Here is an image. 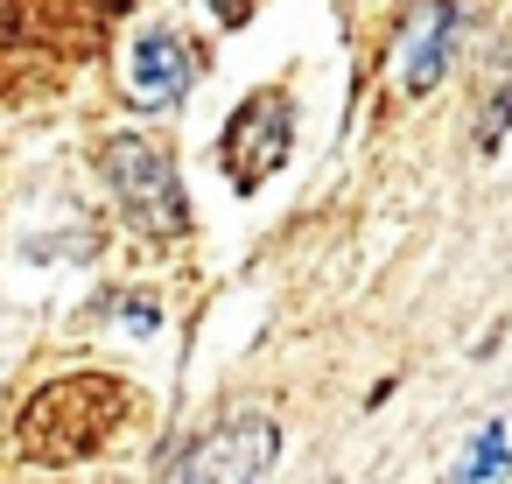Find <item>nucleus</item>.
Wrapping results in <instances>:
<instances>
[{
  "label": "nucleus",
  "mask_w": 512,
  "mask_h": 484,
  "mask_svg": "<svg viewBox=\"0 0 512 484\" xmlns=\"http://www.w3.org/2000/svg\"><path fill=\"white\" fill-rule=\"evenodd\" d=\"M134 414V386L113 379V372H64V379H43L22 414H15V449L29 463H85L99 456Z\"/></svg>",
  "instance_id": "nucleus-1"
},
{
  "label": "nucleus",
  "mask_w": 512,
  "mask_h": 484,
  "mask_svg": "<svg viewBox=\"0 0 512 484\" xmlns=\"http://www.w3.org/2000/svg\"><path fill=\"white\" fill-rule=\"evenodd\" d=\"M99 169H106L113 204L127 211V225L141 239H183L190 232V197H183L176 155L155 134H113L99 148Z\"/></svg>",
  "instance_id": "nucleus-2"
},
{
  "label": "nucleus",
  "mask_w": 512,
  "mask_h": 484,
  "mask_svg": "<svg viewBox=\"0 0 512 484\" xmlns=\"http://www.w3.org/2000/svg\"><path fill=\"white\" fill-rule=\"evenodd\" d=\"M274 456H281L274 414H232V421H218L211 435H197V442L169 463L162 484H260Z\"/></svg>",
  "instance_id": "nucleus-3"
},
{
  "label": "nucleus",
  "mask_w": 512,
  "mask_h": 484,
  "mask_svg": "<svg viewBox=\"0 0 512 484\" xmlns=\"http://www.w3.org/2000/svg\"><path fill=\"white\" fill-rule=\"evenodd\" d=\"M288 148H295V99L288 92H253L232 120H225V134H218V162L232 169V183L239 190H260L281 162H288Z\"/></svg>",
  "instance_id": "nucleus-4"
},
{
  "label": "nucleus",
  "mask_w": 512,
  "mask_h": 484,
  "mask_svg": "<svg viewBox=\"0 0 512 484\" xmlns=\"http://www.w3.org/2000/svg\"><path fill=\"white\" fill-rule=\"evenodd\" d=\"M190 78H197V57H190V36H176V29H148L134 43V57H127V92H134L141 113L183 106Z\"/></svg>",
  "instance_id": "nucleus-5"
},
{
  "label": "nucleus",
  "mask_w": 512,
  "mask_h": 484,
  "mask_svg": "<svg viewBox=\"0 0 512 484\" xmlns=\"http://www.w3.org/2000/svg\"><path fill=\"white\" fill-rule=\"evenodd\" d=\"M456 22H463V0H428V15L414 22V36H407V71H400L414 99L442 85L449 50H456Z\"/></svg>",
  "instance_id": "nucleus-6"
},
{
  "label": "nucleus",
  "mask_w": 512,
  "mask_h": 484,
  "mask_svg": "<svg viewBox=\"0 0 512 484\" xmlns=\"http://www.w3.org/2000/svg\"><path fill=\"white\" fill-rule=\"evenodd\" d=\"M512 463V442H505V421H484L477 428V442H470V456H463V470H456V484H498V470Z\"/></svg>",
  "instance_id": "nucleus-7"
},
{
  "label": "nucleus",
  "mask_w": 512,
  "mask_h": 484,
  "mask_svg": "<svg viewBox=\"0 0 512 484\" xmlns=\"http://www.w3.org/2000/svg\"><path fill=\"white\" fill-rule=\"evenodd\" d=\"M505 127H512V85H498V92H491V106H484V127H477V141H484V148H498V134H505Z\"/></svg>",
  "instance_id": "nucleus-8"
},
{
  "label": "nucleus",
  "mask_w": 512,
  "mask_h": 484,
  "mask_svg": "<svg viewBox=\"0 0 512 484\" xmlns=\"http://www.w3.org/2000/svg\"><path fill=\"white\" fill-rule=\"evenodd\" d=\"M211 8H218V15H225V8H232V15H239V0H211Z\"/></svg>",
  "instance_id": "nucleus-9"
}]
</instances>
